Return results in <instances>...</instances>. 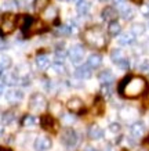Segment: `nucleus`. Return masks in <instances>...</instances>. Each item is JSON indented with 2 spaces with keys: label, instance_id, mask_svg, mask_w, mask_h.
Instances as JSON below:
<instances>
[{
  "label": "nucleus",
  "instance_id": "cd10ccee",
  "mask_svg": "<svg viewBox=\"0 0 149 151\" xmlns=\"http://www.w3.org/2000/svg\"><path fill=\"white\" fill-rule=\"evenodd\" d=\"M1 7H3V10H14L18 7V1H15V0H3Z\"/></svg>",
  "mask_w": 149,
  "mask_h": 151
},
{
  "label": "nucleus",
  "instance_id": "a19ab883",
  "mask_svg": "<svg viewBox=\"0 0 149 151\" xmlns=\"http://www.w3.org/2000/svg\"><path fill=\"white\" fill-rule=\"evenodd\" d=\"M131 1H134V3H135V4H141V3H142V1H144V0H131Z\"/></svg>",
  "mask_w": 149,
  "mask_h": 151
},
{
  "label": "nucleus",
  "instance_id": "4c0bfd02",
  "mask_svg": "<svg viewBox=\"0 0 149 151\" xmlns=\"http://www.w3.org/2000/svg\"><path fill=\"white\" fill-rule=\"evenodd\" d=\"M141 14H142L144 17H146V18H149V3L148 4H144L141 7Z\"/></svg>",
  "mask_w": 149,
  "mask_h": 151
},
{
  "label": "nucleus",
  "instance_id": "393cba45",
  "mask_svg": "<svg viewBox=\"0 0 149 151\" xmlns=\"http://www.w3.org/2000/svg\"><path fill=\"white\" fill-rule=\"evenodd\" d=\"M37 122H39V121H37L36 116H33V115H26L22 121V125L25 128H33V126L37 125Z\"/></svg>",
  "mask_w": 149,
  "mask_h": 151
},
{
  "label": "nucleus",
  "instance_id": "7ed1b4c3",
  "mask_svg": "<svg viewBox=\"0 0 149 151\" xmlns=\"http://www.w3.org/2000/svg\"><path fill=\"white\" fill-rule=\"evenodd\" d=\"M61 143L66 148H75L79 143V136L72 128H66L61 134Z\"/></svg>",
  "mask_w": 149,
  "mask_h": 151
},
{
  "label": "nucleus",
  "instance_id": "a878e982",
  "mask_svg": "<svg viewBox=\"0 0 149 151\" xmlns=\"http://www.w3.org/2000/svg\"><path fill=\"white\" fill-rule=\"evenodd\" d=\"M40 124H41V126H43V129H46V130H51V129H53V126H54L53 118H51V116H48V115H44V116L41 118Z\"/></svg>",
  "mask_w": 149,
  "mask_h": 151
},
{
  "label": "nucleus",
  "instance_id": "2eb2a0df",
  "mask_svg": "<svg viewBox=\"0 0 149 151\" xmlns=\"http://www.w3.org/2000/svg\"><path fill=\"white\" fill-rule=\"evenodd\" d=\"M119 7H120L119 13H120V15H122L126 21L134 18V15H135V10L133 9V7H130V6H127V4H122V6H119Z\"/></svg>",
  "mask_w": 149,
  "mask_h": 151
},
{
  "label": "nucleus",
  "instance_id": "f03ea898",
  "mask_svg": "<svg viewBox=\"0 0 149 151\" xmlns=\"http://www.w3.org/2000/svg\"><path fill=\"white\" fill-rule=\"evenodd\" d=\"M84 40H86L87 45H90L91 47H97V49H101L106 45L104 31L99 27L88 28L84 32Z\"/></svg>",
  "mask_w": 149,
  "mask_h": 151
},
{
  "label": "nucleus",
  "instance_id": "f8f14e48",
  "mask_svg": "<svg viewBox=\"0 0 149 151\" xmlns=\"http://www.w3.org/2000/svg\"><path fill=\"white\" fill-rule=\"evenodd\" d=\"M6 99H7V101L15 104V103H19L24 99V93L21 90H18V89H11V90L6 93Z\"/></svg>",
  "mask_w": 149,
  "mask_h": 151
},
{
  "label": "nucleus",
  "instance_id": "ea45409f",
  "mask_svg": "<svg viewBox=\"0 0 149 151\" xmlns=\"http://www.w3.org/2000/svg\"><path fill=\"white\" fill-rule=\"evenodd\" d=\"M84 151H97V150H95L94 147H91V146H87V147H86V150H84Z\"/></svg>",
  "mask_w": 149,
  "mask_h": 151
},
{
  "label": "nucleus",
  "instance_id": "9d476101",
  "mask_svg": "<svg viewBox=\"0 0 149 151\" xmlns=\"http://www.w3.org/2000/svg\"><path fill=\"white\" fill-rule=\"evenodd\" d=\"M134 42H135V35L133 32H124L118 37V43L120 46H131Z\"/></svg>",
  "mask_w": 149,
  "mask_h": 151
},
{
  "label": "nucleus",
  "instance_id": "473e14b6",
  "mask_svg": "<svg viewBox=\"0 0 149 151\" xmlns=\"http://www.w3.org/2000/svg\"><path fill=\"white\" fill-rule=\"evenodd\" d=\"M13 121H14L13 112H4V114H3V116H1V122H3V126H4L6 124H7V125L11 124Z\"/></svg>",
  "mask_w": 149,
  "mask_h": 151
},
{
  "label": "nucleus",
  "instance_id": "dca6fc26",
  "mask_svg": "<svg viewBox=\"0 0 149 151\" xmlns=\"http://www.w3.org/2000/svg\"><path fill=\"white\" fill-rule=\"evenodd\" d=\"M102 136H104V132H102V129L99 128L98 125L90 126V129H88V137L91 140H99V139H102Z\"/></svg>",
  "mask_w": 149,
  "mask_h": 151
},
{
  "label": "nucleus",
  "instance_id": "09e8293b",
  "mask_svg": "<svg viewBox=\"0 0 149 151\" xmlns=\"http://www.w3.org/2000/svg\"><path fill=\"white\" fill-rule=\"evenodd\" d=\"M62 1H65V0H62Z\"/></svg>",
  "mask_w": 149,
  "mask_h": 151
},
{
  "label": "nucleus",
  "instance_id": "37998d69",
  "mask_svg": "<svg viewBox=\"0 0 149 151\" xmlns=\"http://www.w3.org/2000/svg\"><path fill=\"white\" fill-rule=\"evenodd\" d=\"M73 1H76V3H79V1H80V0H73Z\"/></svg>",
  "mask_w": 149,
  "mask_h": 151
},
{
  "label": "nucleus",
  "instance_id": "79ce46f5",
  "mask_svg": "<svg viewBox=\"0 0 149 151\" xmlns=\"http://www.w3.org/2000/svg\"><path fill=\"white\" fill-rule=\"evenodd\" d=\"M105 151H112V147L108 146V147H105Z\"/></svg>",
  "mask_w": 149,
  "mask_h": 151
},
{
  "label": "nucleus",
  "instance_id": "7c9ffc66",
  "mask_svg": "<svg viewBox=\"0 0 149 151\" xmlns=\"http://www.w3.org/2000/svg\"><path fill=\"white\" fill-rule=\"evenodd\" d=\"M65 57H66V51L63 50V49H58V50L55 51V61L57 63H63Z\"/></svg>",
  "mask_w": 149,
  "mask_h": 151
},
{
  "label": "nucleus",
  "instance_id": "6ab92c4d",
  "mask_svg": "<svg viewBox=\"0 0 149 151\" xmlns=\"http://www.w3.org/2000/svg\"><path fill=\"white\" fill-rule=\"evenodd\" d=\"M91 10V4L90 1H87V0H80L79 3H77V13L80 14V15H88Z\"/></svg>",
  "mask_w": 149,
  "mask_h": 151
},
{
  "label": "nucleus",
  "instance_id": "4468645a",
  "mask_svg": "<svg viewBox=\"0 0 149 151\" xmlns=\"http://www.w3.org/2000/svg\"><path fill=\"white\" fill-rule=\"evenodd\" d=\"M101 17H102V19L104 21H109V22H112V21H115V19L118 18V11L113 9V7H105L104 10H102V14H101Z\"/></svg>",
  "mask_w": 149,
  "mask_h": 151
},
{
  "label": "nucleus",
  "instance_id": "ddd939ff",
  "mask_svg": "<svg viewBox=\"0 0 149 151\" xmlns=\"http://www.w3.org/2000/svg\"><path fill=\"white\" fill-rule=\"evenodd\" d=\"M75 76L79 79H88L93 76V72H91V67L88 64L87 65H81L75 71Z\"/></svg>",
  "mask_w": 149,
  "mask_h": 151
},
{
  "label": "nucleus",
  "instance_id": "c756f323",
  "mask_svg": "<svg viewBox=\"0 0 149 151\" xmlns=\"http://www.w3.org/2000/svg\"><path fill=\"white\" fill-rule=\"evenodd\" d=\"M72 32H73L72 27H68V25H61V27H58V29H57V33H58V35H62V36L71 35Z\"/></svg>",
  "mask_w": 149,
  "mask_h": 151
},
{
  "label": "nucleus",
  "instance_id": "6e6552de",
  "mask_svg": "<svg viewBox=\"0 0 149 151\" xmlns=\"http://www.w3.org/2000/svg\"><path fill=\"white\" fill-rule=\"evenodd\" d=\"M33 146H35V150L36 151H48L51 148V146H53V142L47 136H39L35 140Z\"/></svg>",
  "mask_w": 149,
  "mask_h": 151
},
{
  "label": "nucleus",
  "instance_id": "b1692460",
  "mask_svg": "<svg viewBox=\"0 0 149 151\" xmlns=\"http://www.w3.org/2000/svg\"><path fill=\"white\" fill-rule=\"evenodd\" d=\"M50 4V0H35V3H33V7H35V11L36 13H41V11H44Z\"/></svg>",
  "mask_w": 149,
  "mask_h": 151
},
{
  "label": "nucleus",
  "instance_id": "a211bd4d",
  "mask_svg": "<svg viewBox=\"0 0 149 151\" xmlns=\"http://www.w3.org/2000/svg\"><path fill=\"white\" fill-rule=\"evenodd\" d=\"M126 58L127 57L122 49H113V50L111 51V60H112L116 65H118L120 61H123V60H126Z\"/></svg>",
  "mask_w": 149,
  "mask_h": 151
},
{
  "label": "nucleus",
  "instance_id": "e433bc0d",
  "mask_svg": "<svg viewBox=\"0 0 149 151\" xmlns=\"http://www.w3.org/2000/svg\"><path fill=\"white\" fill-rule=\"evenodd\" d=\"M109 130L112 133H119L120 132V125H119L118 122H113V124L109 125Z\"/></svg>",
  "mask_w": 149,
  "mask_h": 151
},
{
  "label": "nucleus",
  "instance_id": "49530a36",
  "mask_svg": "<svg viewBox=\"0 0 149 151\" xmlns=\"http://www.w3.org/2000/svg\"><path fill=\"white\" fill-rule=\"evenodd\" d=\"M148 29H149V24H148Z\"/></svg>",
  "mask_w": 149,
  "mask_h": 151
},
{
  "label": "nucleus",
  "instance_id": "39448f33",
  "mask_svg": "<svg viewBox=\"0 0 149 151\" xmlns=\"http://www.w3.org/2000/svg\"><path fill=\"white\" fill-rule=\"evenodd\" d=\"M17 27V17L13 14H6L1 18V31L3 33H10L13 32Z\"/></svg>",
  "mask_w": 149,
  "mask_h": 151
},
{
  "label": "nucleus",
  "instance_id": "0eeeda50",
  "mask_svg": "<svg viewBox=\"0 0 149 151\" xmlns=\"http://www.w3.org/2000/svg\"><path fill=\"white\" fill-rule=\"evenodd\" d=\"M145 130H146V126H145L144 122L142 121H137V122H134V124L131 125L130 134L133 139L138 140V139H141L145 134Z\"/></svg>",
  "mask_w": 149,
  "mask_h": 151
},
{
  "label": "nucleus",
  "instance_id": "aec40b11",
  "mask_svg": "<svg viewBox=\"0 0 149 151\" xmlns=\"http://www.w3.org/2000/svg\"><path fill=\"white\" fill-rule=\"evenodd\" d=\"M36 64H37V67H39V69H41V71L47 69L50 67V58H48V55H46V54L37 55V57H36Z\"/></svg>",
  "mask_w": 149,
  "mask_h": 151
},
{
  "label": "nucleus",
  "instance_id": "f3484780",
  "mask_svg": "<svg viewBox=\"0 0 149 151\" xmlns=\"http://www.w3.org/2000/svg\"><path fill=\"white\" fill-rule=\"evenodd\" d=\"M98 79L102 85H106V83L112 85L113 81H115V76H113V73L111 72L109 69H105V71H102V72L98 75Z\"/></svg>",
  "mask_w": 149,
  "mask_h": 151
},
{
  "label": "nucleus",
  "instance_id": "c9c22d12",
  "mask_svg": "<svg viewBox=\"0 0 149 151\" xmlns=\"http://www.w3.org/2000/svg\"><path fill=\"white\" fill-rule=\"evenodd\" d=\"M61 118H62V121L65 122V124H73V122L76 121V116H73V115H68V114L62 115Z\"/></svg>",
  "mask_w": 149,
  "mask_h": 151
},
{
  "label": "nucleus",
  "instance_id": "1a4fd4ad",
  "mask_svg": "<svg viewBox=\"0 0 149 151\" xmlns=\"http://www.w3.org/2000/svg\"><path fill=\"white\" fill-rule=\"evenodd\" d=\"M66 107H68L69 111H72L73 114H79V112H83V110H84V103L79 97H73L68 101Z\"/></svg>",
  "mask_w": 149,
  "mask_h": 151
},
{
  "label": "nucleus",
  "instance_id": "5701e85b",
  "mask_svg": "<svg viewBox=\"0 0 149 151\" xmlns=\"http://www.w3.org/2000/svg\"><path fill=\"white\" fill-rule=\"evenodd\" d=\"M57 14H58V11H57V9H55L54 6H48V7L43 11V17H44L47 21H53V19L57 17Z\"/></svg>",
  "mask_w": 149,
  "mask_h": 151
},
{
  "label": "nucleus",
  "instance_id": "a18cd8bd",
  "mask_svg": "<svg viewBox=\"0 0 149 151\" xmlns=\"http://www.w3.org/2000/svg\"><path fill=\"white\" fill-rule=\"evenodd\" d=\"M3 151H11V150H3Z\"/></svg>",
  "mask_w": 149,
  "mask_h": 151
},
{
  "label": "nucleus",
  "instance_id": "20e7f679",
  "mask_svg": "<svg viewBox=\"0 0 149 151\" xmlns=\"http://www.w3.org/2000/svg\"><path fill=\"white\" fill-rule=\"evenodd\" d=\"M47 107V100H46V97L40 93H35L33 96L29 99V108L32 111H43Z\"/></svg>",
  "mask_w": 149,
  "mask_h": 151
},
{
  "label": "nucleus",
  "instance_id": "c03bdc74",
  "mask_svg": "<svg viewBox=\"0 0 149 151\" xmlns=\"http://www.w3.org/2000/svg\"><path fill=\"white\" fill-rule=\"evenodd\" d=\"M99 1H108V0H99Z\"/></svg>",
  "mask_w": 149,
  "mask_h": 151
},
{
  "label": "nucleus",
  "instance_id": "c85d7f7f",
  "mask_svg": "<svg viewBox=\"0 0 149 151\" xmlns=\"http://www.w3.org/2000/svg\"><path fill=\"white\" fill-rule=\"evenodd\" d=\"M0 65H1V72H4L6 69H9L10 67H11V57H9V55H1V63H0Z\"/></svg>",
  "mask_w": 149,
  "mask_h": 151
},
{
  "label": "nucleus",
  "instance_id": "bb28decb",
  "mask_svg": "<svg viewBox=\"0 0 149 151\" xmlns=\"http://www.w3.org/2000/svg\"><path fill=\"white\" fill-rule=\"evenodd\" d=\"M131 32L134 33L135 36H141V35H144L145 33V25L144 24H133V27H131Z\"/></svg>",
  "mask_w": 149,
  "mask_h": 151
},
{
  "label": "nucleus",
  "instance_id": "de8ad7c7",
  "mask_svg": "<svg viewBox=\"0 0 149 151\" xmlns=\"http://www.w3.org/2000/svg\"><path fill=\"white\" fill-rule=\"evenodd\" d=\"M141 151H145V150H141Z\"/></svg>",
  "mask_w": 149,
  "mask_h": 151
},
{
  "label": "nucleus",
  "instance_id": "4be33fe9",
  "mask_svg": "<svg viewBox=\"0 0 149 151\" xmlns=\"http://www.w3.org/2000/svg\"><path fill=\"white\" fill-rule=\"evenodd\" d=\"M120 31H122V27H120V24L119 22H116V21L109 22L108 33L111 35V36H118V35H120Z\"/></svg>",
  "mask_w": 149,
  "mask_h": 151
},
{
  "label": "nucleus",
  "instance_id": "f704fd0d",
  "mask_svg": "<svg viewBox=\"0 0 149 151\" xmlns=\"http://www.w3.org/2000/svg\"><path fill=\"white\" fill-rule=\"evenodd\" d=\"M138 69H140L141 72L148 73V72H149V61H148V60L142 61V63H141V64L138 65Z\"/></svg>",
  "mask_w": 149,
  "mask_h": 151
},
{
  "label": "nucleus",
  "instance_id": "f257e3e1",
  "mask_svg": "<svg viewBox=\"0 0 149 151\" xmlns=\"http://www.w3.org/2000/svg\"><path fill=\"white\" fill-rule=\"evenodd\" d=\"M146 81L141 76H130V78H124L119 86V93L124 97L128 99H135L141 96L142 93L146 90Z\"/></svg>",
  "mask_w": 149,
  "mask_h": 151
},
{
  "label": "nucleus",
  "instance_id": "2f4dec72",
  "mask_svg": "<svg viewBox=\"0 0 149 151\" xmlns=\"http://www.w3.org/2000/svg\"><path fill=\"white\" fill-rule=\"evenodd\" d=\"M101 93H102V96H105V97H111L112 96V86H111L109 83L102 85V87H101Z\"/></svg>",
  "mask_w": 149,
  "mask_h": 151
},
{
  "label": "nucleus",
  "instance_id": "58836bf2",
  "mask_svg": "<svg viewBox=\"0 0 149 151\" xmlns=\"http://www.w3.org/2000/svg\"><path fill=\"white\" fill-rule=\"evenodd\" d=\"M124 1H126V0H113V3H115V4H118V6L124 4Z\"/></svg>",
  "mask_w": 149,
  "mask_h": 151
},
{
  "label": "nucleus",
  "instance_id": "9b49d317",
  "mask_svg": "<svg viewBox=\"0 0 149 151\" xmlns=\"http://www.w3.org/2000/svg\"><path fill=\"white\" fill-rule=\"evenodd\" d=\"M138 116V111L135 110V108H133V107H124V108H122L120 110V118L123 119V121H131V119H134Z\"/></svg>",
  "mask_w": 149,
  "mask_h": 151
},
{
  "label": "nucleus",
  "instance_id": "423d86ee",
  "mask_svg": "<svg viewBox=\"0 0 149 151\" xmlns=\"http://www.w3.org/2000/svg\"><path fill=\"white\" fill-rule=\"evenodd\" d=\"M68 55L73 64H80L83 61V58H84V49L80 45H75V46L71 47Z\"/></svg>",
  "mask_w": 149,
  "mask_h": 151
},
{
  "label": "nucleus",
  "instance_id": "72a5a7b5",
  "mask_svg": "<svg viewBox=\"0 0 149 151\" xmlns=\"http://www.w3.org/2000/svg\"><path fill=\"white\" fill-rule=\"evenodd\" d=\"M51 69H53V72L57 73V75L65 72V67L62 65V63H55V64L51 67Z\"/></svg>",
  "mask_w": 149,
  "mask_h": 151
},
{
  "label": "nucleus",
  "instance_id": "412c9836",
  "mask_svg": "<svg viewBox=\"0 0 149 151\" xmlns=\"http://www.w3.org/2000/svg\"><path fill=\"white\" fill-rule=\"evenodd\" d=\"M87 64L90 65L91 68H98L102 64V57L99 54H91L87 60Z\"/></svg>",
  "mask_w": 149,
  "mask_h": 151
}]
</instances>
